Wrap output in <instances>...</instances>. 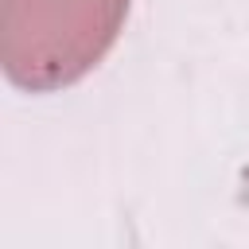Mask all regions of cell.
Segmentation results:
<instances>
[{"instance_id": "6da1fadb", "label": "cell", "mask_w": 249, "mask_h": 249, "mask_svg": "<svg viewBox=\"0 0 249 249\" xmlns=\"http://www.w3.org/2000/svg\"><path fill=\"white\" fill-rule=\"evenodd\" d=\"M128 0H4V70L12 82L31 89H51L58 19L70 23L82 43L101 58L117 35Z\"/></svg>"}]
</instances>
